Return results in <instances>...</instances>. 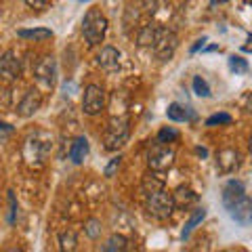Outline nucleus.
Wrapping results in <instances>:
<instances>
[{
	"label": "nucleus",
	"instance_id": "17",
	"mask_svg": "<svg viewBox=\"0 0 252 252\" xmlns=\"http://www.w3.org/2000/svg\"><path fill=\"white\" fill-rule=\"evenodd\" d=\"M162 30H164V28H160V26H145L143 30L139 32V36H137L139 46H154Z\"/></svg>",
	"mask_w": 252,
	"mask_h": 252
},
{
	"label": "nucleus",
	"instance_id": "32",
	"mask_svg": "<svg viewBox=\"0 0 252 252\" xmlns=\"http://www.w3.org/2000/svg\"><path fill=\"white\" fill-rule=\"evenodd\" d=\"M246 42H248V44H244V46H242V49H244V51H246V53H252V34L248 36V40H246Z\"/></svg>",
	"mask_w": 252,
	"mask_h": 252
},
{
	"label": "nucleus",
	"instance_id": "30",
	"mask_svg": "<svg viewBox=\"0 0 252 252\" xmlns=\"http://www.w3.org/2000/svg\"><path fill=\"white\" fill-rule=\"evenodd\" d=\"M204 44H206V38H200V40L191 46V53H198L200 49H204Z\"/></svg>",
	"mask_w": 252,
	"mask_h": 252
},
{
	"label": "nucleus",
	"instance_id": "25",
	"mask_svg": "<svg viewBox=\"0 0 252 252\" xmlns=\"http://www.w3.org/2000/svg\"><path fill=\"white\" fill-rule=\"evenodd\" d=\"M84 231H86V235L89 238H93V240H97L99 235H101V223L97 219H91L89 223H86V227H84Z\"/></svg>",
	"mask_w": 252,
	"mask_h": 252
},
{
	"label": "nucleus",
	"instance_id": "6",
	"mask_svg": "<svg viewBox=\"0 0 252 252\" xmlns=\"http://www.w3.org/2000/svg\"><path fill=\"white\" fill-rule=\"evenodd\" d=\"M34 74H36V80L40 84H44L46 89H53L55 80H57V63H55L53 57H42L36 63Z\"/></svg>",
	"mask_w": 252,
	"mask_h": 252
},
{
	"label": "nucleus",
	"instance_id": "16",
	"mask_svg": "<svg viewBox=\"0 0 252 252\" xmlns=\"http://www.w3.org/2000/svg\"><path fill=\"white\" fill-rule=\"evenodd\" d=\"M86 156H89V141L84 137H78L72 143V149H69V160L74 164H82Z\"/></svg>",
	"mask_w": 252,
	"mask_h": 252
},
{
	"label": "nucleus",
	"instance_id": "33",
	"mask_svg": "<svg viewBox=\"0 0 252 252\" xmlns=\"http://www.w3.org/2000/svg\"><path fill=\"white\" fill-rule=\"evenodd\" d=\"M229 2V0H210V6H217V4H225Z\"/></svg>",
	"mask_w": 252,
	"mask_h": 252
},
{
	"label": "nucleus",
	"instance_id": "9",
	"mask_svg": "<svg viewBox=\"0 0 252 252\" xmlns=\"http://www.w3.org/2000/svg\"><path fill=\"white\" fill-rule=\"evenodd\" d=\"M229 215L238 225L248 227L252 223V198H246V195H244L242 200H238L229 208Z\"/></svg>",
	"mask_w": 252,
	"mask_h": 252
},
{
	"label": "nucleus",
	"instance_id": "15",
	"mask_svg": "<svg viewBox=\"0 0 252 252\" xmlns=\"http://www.w3.org/2000/svg\"><path fill=\"white\" fill-rule=\"evenodd\" d=\"M141 187H143V193L145 195L164 189V177H162V172H158V170L147 172V175L143 177V183H141Z\"/></svg>",
	"mask_w": 252,
	"mask_h": 252
},
{
	"label": "nucleus",
	"instance_id": "7",
	"mask_svg": "<svg viewBox=\"0 0 252 252\" xmlns=\"http://www.w3.org/2000/svg\"><path fill=\"white\" fill-rule=\"evenodd\" d=\"M175 51H177V36L172 34V32H168V30H162L160 36H158V40H156V44H154L156 57L162 59V61H168L172 55H175Z\"/></svg>",
	"mask_w": 252,
	"mask_h": 252
},
{
	"label": "nucleus",
	"instance_id": "3",
	"mask_svg": "<svg viewBox=\"0 0 252 252\" xmlns=\"http://www.w3.org/2000/svg\"><path fill=\"white\" fill-rule=\"evenodd\" d=\"M145 210L158 220H164L172 215L175 210V200H172V193L164 191H154V193H147L145 195Z\"/></svg>",
	"mask_w": 252,
	"mask_h": 252
},
{
	"label": "nucleus",
	"instance_id": "21",
	"mask_svg": "<svg viewBox=\"0 0 252 252\" xmlns=\"http://www.w3.org/2000/svg\"><path fill=\"white\" fill-rule=\"evenodd\" d=\"M126 246H128V242H126L124 235H112L103 246V250L105 252H122V250H126Z\"/></svg>",
	"mask_w": 252,
	"mask_h": 252
},
{
	"label": "nucleus",
	"instance_id": "27",
	"mask_svg": "<svg viewBox=\"0 0 252 252\" xmlns=\"http://www.w3.org/2000/svg\"><path fill=\"white\" fill-rule=\"evenodd\" d=\"M120 164H122V156L112 158V160H109V164L105 166V177H107V179H112V177L116 175V170L120 168Z\"/></svg>",
	"mask_w": 252,
	"mask_h": 252
},
{
	"label": "nucleus",
	"instance_id": "23",
	"mask_svg": "<svg viewBox=\"0 0 252 252\" xmlns=\"http://www.w3.org/2000/svg\"><path fill=\"white\" fill-rule=\"evenodd\" d=\"M229 67H231V72H235V74H248L250 72L248 61L238 57V55H231L229 57Z\"/></svg>",
	"mask_w": 252,
	"mask_h": 252
},
{
	"label": "nucleus",
	"instance_id": "14",
	"mask_svg": "<svg viewBox=\"0 0 252 252\" xmlns=\"http://www.w3.org/2000/svg\"><path fill=\"white\" fill-rule=\"evenodd\" d=\"M217 164L220 172H233L240 166V154L235 149H223L217 156Z\"/></svg>",
	"mask_w": 252,
	"mask_h": 252
},
{
	"label": "nucleus",
	"instance_id": "34",
	"mask_svg": "<svg viewBox=\"0 0 252 252\" xmlns=\"http://www.w3.org/2000/svg\"><path fill=\"white\" fill-rule=\"evenodd\" d=\"M250 152H252V137H250Z\"/></svg>",
	"mask_w": 252,
	"mask_h": 252
},
{
	"label": "nucleus",
	"instance_id": "18",
	"mask_svg": "<svg viewBox=\"0 0 252 252\" xmlns=\"http://www.w3.org/2000/svg\"><path fill=\"white\" fill-rule=\"evenodd\" d=\"M204 217H206V208L204 206H200V208H195L193 212H191V217H189V220L185 223V229H183V240H187L189 235H191V231L198 227L202 220H204Z\"/></svg>",
	"mask_w": 252,
	"mask_h": 252
},
{
	"label": "nucleus",
	"instance_id": "35",
	"mask_svg": "<svg viewBox=\"0 0 252 252\" xmlns=\"http://www.w3.org/2000/svg\"><path fill=\"white\" fill-rule=\"evenodd\" d=\"M248 4H250V6H252V0H248Z\"/></svg>",
	"mask_w": 252,
	"mask_h": 252
},
{
	"label": "nucleus",
	"instance_id": "4",
	"mask_svg": "<svg viewBox=\"0 0 252 252\" xmlns=\"http://www.w3.org/2000/svg\"><path fill=\"white\" fill-rule=\"evenodd\" d=\"M147 164H149V168H152V170H158V172L168 170L172 164H175V149L168 147V143L156 141V143L149 147Z\"/></svg>",
	"mask_w": 252,
	"mask_h": 252
},
{
	"label": "nucleus",
	"instance_id": "20",
	"mask_svg": "<svg viewBox=\"0 0 252 252\" xmlns=\"http://www.w3.org/2000/svg\"><path fill=\"white\" fill-rule=\"evenodd\" d=\"M166 116L172 122H185V120H189V118H193V116H189L187 109H183L179 103H170L168 109H166Z\"/></svg>",
	"mask_w": 252,
	"mask_h": 252
},
{
	"label": "nucleus",
	"instance_id": "36",
	"mask_svg": "<svg viewBox=\"0 0 252 252\" xmlns=\"http://www.w3.org/2000/svg\"><path fill=\"white\" fill-rule=\"evenodd\" d=\"M80 2H86V0H80Z\"/></svg>",
	"mask_w": 252,
	"mask_h": 252
},
{
	"label": "nucleus",
	"instance_id": "8",
	"mask_svg": "<svg viewBox=\"0 0 252 252\" xmlns=\"http://www.w3.org/2000/svg\"><path fill=\"white\" fill-rule=\"evenodd\" d=\"M19 74H21V63L17 59V55L13 51H6L0 57V78L6 82H13L19 78Z\"/></svg>",
	"mask_w": 252,
	"mask_h": 252
},
{
	"label": "nucleus",
	"instance_id": "24",
	"mask_svg": "<svg viewBox=\"0 0 252 252\" xmlns=\"http://www.w3.org/2000/svg\"><path fill=\"white\" fill-rule=\"evenodd\" d=\"M193 91H195V94H198V97H210V86H208V82L204 80V78H200V76L193 78Z\"/></svg>",
	"mask_w": 252,
	"mask_h": 252
},
{
	"label": "nucleus",
	"instance_id": "11",
	"mask_svg": "<svg viewBox=\"0 0 252 252\" xmlns=\"http://www.w3.org/2000/svg\"><path fill=\"white\" fill-rule=\"evenodd\" d=\"M42 105V97H40V93L38 91H28L26 93V97L21 99V103L17 105V114L23 116V118H30V116H34L38 109H40Z\"/></svg>",
	"mask_w": 252,
	"mask_h": 252
},
{
	"label": "nucleus",
	"instance_id": "31",
	"mask_svg": "<svg viewBox=\"0 0 252 252\" xmlns=\"http://www.w3.org/2000/svg\"><path fill=\"white\" fill-rule=\"evenodd\" d=\"M244 107H246V112L252 114V94H248V97L244 99Z\"/></svg>",
	"mask_w": 252,
	"mask_h": 252
},
{
	"label": "nucleus",
	"instance_id": "26",
	"mask_svg": "<svg viewBox=\"0 0 252 252\" xmlns=\"http://www.w3.org/2000/svg\"><path fill=\"white\" fill-rule=\"evenodd\" d=\"M177 139H179V132L175 128H162L158 132V141H162V143H172Z\"/></svg>",
	"mask_w": 252,
	"mask_h": 252
},
{
	"label": "nucleus",
	"instance_id": "10",
	"mask_svg": "<svg viewBox=\"0 0 252 252\" xmlns=\"http://www.w3.org/2000/svg\"><path fill=\"white\" fill-rule=\"evenodd\" d=\"M244 195H246V189H244V183H242V181H238V179L227 181L225 187H223V206L229 210L235 202L244 198Z\"/></svg>",
	"mask_w": 252,
	"mask_h": 252
},
{
	"label": "nucleus",
	"instance_id": "19",
	"mask_svg": "<svg viewBox=\"0 0 252 252\" xmlns=\"http://www.w3.org/2000/svg\"><path fill=\"white\" fill-rule=\"evenodd\" d=\"M17 36H19V38H28V40H38V42H42V40H49V38L53 36V32H51V30H46V28L19 30V32H17Z\"/></svg>",
	"mask_w": 252,
	"mask_h": 252
},
{
	"label": "nucleus",
	"instance_id": "29",
	"mask_svg": "<svg viewBox=\"0 0 252 252\" xmlns=\"http://www.w3.org/2000/svg\"><path fill=\"white\" fill-rule=\"evenodd\" d=\"M28 6H32V9H44L46 4H49V0H23Z\"/></svg>",
	"mask_w": 252,
	"mask_h": 252
},
{
	"label": "nucleus",
	"instance_id": "5",
	"mask_svg": "<svg viewBox=\"0 0 252 252\" xmlns=\"http://www.w3.org/2000/svg\"><path fill=\"white\" fill-rule=\"evenodd\" d=\"M82 109L86 116H97L105 109V91L99 84H89L84 91Z\"/></svg>",
	"mask_w": 252,
	"mask_h": 252
},
{
	"label": "nucleus",
	"instance_id": "1",
	"mask_svg": "<svg viewBox=\"0 0 252 252\" xmlns=\"http://www.w3.org/2000/svg\"><path fill=\"white\" fill-rule=\"evenodd\" d=\"M82 34L89 46L101 44L107 34V17L99 9H89V13L82 19Z\"/></svg>",
	"mask_w": 252,
	"mask_h": 252
},
{
	"label": "nucleus",
	"instance_id": "28",
	"mask_svg": "<svg viewBox=\"0 0 252 252\" xmlns=\"http://www.w3.org/2000/svg\"><path fill=\"white\" fill-rule=\"evenodd\" d=\"M231 122V116L229 114H215L206 120V126H217V124H229Z\"/></svg>",
	"mask_w": 252,
	"mask_h": 252
},
{
	"label": "nucleus",
	"instance_id": "13",
	"mask_svg": "<svg viewBox=\"0 0 252 252\" xmlns=\"http://www.w3.org/2000/svg\"><path fill=\"white\" fill-rule=\"evenodd\" d=\"M172 200H175V208H189L193 206L195 202H198V193L193 191V189H189L187 185H179L175 189V193H172Z\"/></svg>",
	"mask_w": 252,
	"mask_h": 252
},
{
	"label": "nucleus",
	"instance_id": "12",
	"mask_svg": "<svg viewBox=\"0 0 252 252\" xmlns=\"http://www.w3.org/2000/svg\"><path fill=\"white\" fill-rule=\"evenodd\" d=\"M97 65L105 72H114L120 65V53H118L114 46H103L101 53L97 55Z\"/></svg>",
	"mask_w": 252,
	"mask_h": 252
},
{
	"label": "nucleus",
	"instance_id": "2",
	"mask_svg": "<svg viewBox=\"0 0 252 252\" xmlns=\"http://www.w3.org/2000/svg\"><path fill=\"white\" fill-rule=\"evenodd\" d=\"M130 137V124H128V118H112L107 122V128H105V135H103V143L105 149L109 152H118L122 145H126V141Z\"/></svg>",
	"mask_w": 252,
	"mask_h": 252
},
{
	"label": "nucleus",
	"instance_id": "22",
	"mask_svg": "<svg viewBox=\"0 0 252 252\" xmlns=\"http://www.w3.org/2000/svg\"><path fill=\"white\" fill-rule=\"evenodd\" d=\"M76 244H78V238H76V233L74 231H63L61 235H59V246H61V250H76Z\"/></svg>",
	"mask_w": 252,
	"mask_h": 252
}]
</instances>
